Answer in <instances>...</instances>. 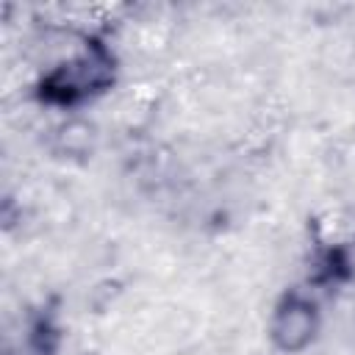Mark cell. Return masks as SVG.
Listing matches in <instances>:
<instances>
[{
  "label": "cell",
  "instance_id": "obj_1",
  "mask_svg": "<svg viewBox=\"0 0 355 355\" xmlns=\"http://www.w3.org/2000/svg\"><path fill=\"white\" fill-rule=\"evenodd\" d=\"M311 311L313 308L305 305V302H288V308H283L277 313L275 338L280 341V347L297 349L313 336V313Z\"/></svg>",
  "mask_w": 355,
  "mask_h": 355
}]
</instances>
